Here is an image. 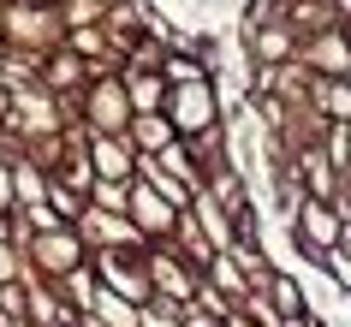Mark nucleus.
<instances>
[{"label":"nucleus","instance_id":"nucleus-2","mask_svg":"<svg viewBox=\"0 0 351 327\" xmlns=\"http://www.w3.org/2000/svg\"><path fill=\"white\" fill-rule=\"evenodd\" d=\"M167 119H173L179 137H203V131H215L226 119V101H221V90H215V77L173 84V90H167Z\"/></svg>","mask_w":351,"mask_h":327},{"label":"nucleus","instance_id":"nucleus-10","mask_svg":"<svg viewBox=\"0 0 351 327\" xmlns=\"http://www.w3.org/2000/svg\"><path fill=\"white\" fill-rule=\"evenodd\" d=\"M191 215H197V226L208 232V244H215V250H239V226H232V215H226L208 191H197V197H191Z\"/></svg>","mask_w":351,"mask_h":327},{"label":"nucleus","instance_id":"nucleus-12","mask_svg":"<svg viewBox=\"0 0 351 327\" xmlns=\"http://www.w3.org/2000/svg\"><path fill=\"white\" fill-rule=\"evenodd\" d=\"M310 108L328 119V125H351V84L346 77H315L310 84Z\"/></svg>","mask_w":351,"mask_h":327},{"label":"nucleus","instance_id":"nucleus-8","mask_svg":"<svg viewBox=\"0 0 351 327\" xmlns=\"http://www.w3.org/2000/svg\"><path fill=\"white\" fill-rule=\"evenodd\" d=\"M298 60H304V66H310L315 77H346V72H351V42H346V24H333V30H322V36H304Z\"/></svg>","mask_w":351,"mask_h":327},{"label":"nucleus","instance_id":"nucleus-14","mask_svg":"<svg viewBox=\"0 0 351 327\" xmlns=\"http://www.w3.org/2000/svg\"><path fill=\"white\" fill-rule=\"evenodd\" d=\"M125 137L137 143V155H161V149L179 143V131H173V119H167V113H137Z\"/></svg>","mask_w":351,"mask_h":327},{"label":"nucleus","instance_id":"nucleus-18","mask_svg":"<svg viewBox=\"0 0 351 327\" xmlns=\"http://www.w3.org/2000/svg\"><path fill=\"white\" fill-rule=\"evenodd\" d=\"M0 208H6V215L19 208V191H12V155H0Z\"/></svg>","mask_w":351,"mask_h":327},{"label":"nucleus","instance_id":"nucleus-21","mask_svg":"<svg viewBox=\"0 0 351 327\" xmlns=\"http://www.w3.org/2000/svg\"><path fill=\"white\" fill-rule=\"evenodd\" d=\"M346 184H351V161H346Z\"/></svg>","mask_w":351,"mask_h":327},{"label":"nucleus","instance_id":"nucleus-6","mask_svg":"<svg viewBox=\"0 0 351 327\" xmlns=\"http://www.w3.org/2000/svg\"><path fill=\"white\" fill-rule=\"evenodd\" d=\"M179 215H185V208H173V202H167L149 179H131L125 220L137 226V238H143V244H167V238H173V226H179Z\"/></svg>","mask_w":351,"mask_h":327},{"label":"nucleus","instance_id":"nucleus-20","mask_svg":"<svg viewBox=\"0 0 351 327\" xmlns=\"http://www.w3.org/2000/svg\"><path fill=\"white\" fill-rule=\"evenodd\" d=\"M0 244H12V215L0 208Z\"/></svg>","mask_w":351,"mask_h":327},{"label":"nucleus","instance_id":"nucleus-19","mask_svg":"<svg viewBox=\"0 0 351 327\" xmlns=\"http://www.w3.org/2000/svg\"><path fill=\"white\" fill-rule=\"evenodd\" d=\"M185 327H226L221 315H208L203 304H185Z\"/></svg>","mask_w":351,"mask_h":327},{"label":"nucleus","instance_id":"nucleus-16","mask_svg":"<svg viewBox=\"0 0 351 327\" xmlns=\"http://www.w3.org/2000/svg\"><path fill=\"white\" fill-rule=\"evenodd\" d=\"M203 280H208L215 291H226V298H232V309H239L244 298H250V280L239 274V262H232V250H221V256H215V262L203 268Z\"/></svg>","mask_w":351,"mask_h":327},{"label":"nucleus","instance_id":"nucleus-13","mask_svg":"<svg viewBox=\"0 0 351 327\" xmlns=\"http://www.w3.org/2000/svg\"><path fill=\"white\" fill-rule=\"evenodd\" d=\"M119 77H125V95H131L137 113H167V90H173V84H167L161 72H125V66H119Z\"/></svg>","mask_w":351,"mask_h":327},{"label":"nucleus","instance_id":"nucleus-5","mask_svg":"<svg viewBox=\"0 0 351 327\" xmlns=\"http://www.w3.org/2000/svg\"><path fill=\"white\" fill-rule=\"evenodd\" d=\"M143 250H149V244H143ZM143 250H95V256H90V268H95V280H101L108 291L131 298V304H149V298H155V286H149Z\"/></svg>","mask_w":351,"mask_h":327},{"label":"nucleus","instance_id":"nucleus-17","mask_svg":"<svg viewBox=\"0 0 351 327\" xmlns=\"http://www.w3.org/2000/svg\"><path fill=\"white\" fill-rule=\"evenodd\" d=\"M12 280H30V256L19 244H0V286H12Z\"/></svg>","mask_w":351,"mask_h":327},{"label":"nucleus","instance_id":"nucleus-9","mask_svg":"<svg viewBox=\"0 0 351 327\" xmlns=\"http://www.w3.org/2000/svg\"><path fill=\"white\" fill-rule=\"evenodd\" d=\"M90 161H95V179H137V143L131 137H95L90 131Z\"/></svg>","mask_w":351,"mask_h":327},{"label":"nucleus","instance_id":"nucleus-3","mask_svg":"<svg viewBox=\"0 0 351 327\" xmlns=\"http://www.w3.org/2000/svg\"><path fill=\"white\" fill-rule=\"evenodd\" d=\"M30 268L42 274V280H66V274L90 268V244H84V232L77 226H54V232H36V244H30Z\"/></svg>","mask_w":351,"mask_h":327},{"label":"nucleus","instance_id":"nucleus-1","mask_svg":"<svg viewBox=\"0 0 351 327\" xmlns=\"http://www.w3.org/2000/svg\"><path fill=\"white\" fill-rule=\"evenodd\" d=\"M131 119H137V108H131V95H125V77H119V66H101V72H90L84 95H77V125L95 131V137H125Z\"/></svg>","mask_w":351,"mask_h":327},{"label":"nucleus","instance_id":"nucleus-15","mask_svg":"<svg viewBox=\"0 0 351 327\" xmlns=\"http://www.w3.org/2000/svg\"><path fill=\"white\" fill-rule=\"evenodd\" d=\"M268 298H274L280 315H315V309H310V286H304L298 274H286V268H274V280H268Z\"/></svg>","mask_w":351,"mask_h":327},{"label":"nucleus","instance_id":"nucleus-11","mask_svg":"<svg viewBox=\"0 0 351 327\" xmlns=\"http://www.w3.org/2000/svg\"><path fill=\"white\" fill-rule=\"evenodd\" d=\"M167 244H173V250H179V256H185V262H191V268H197V274H203L208 262L221 256V250H215V244H208V232H203V226H197V215H191V208H185V215H179V226H173V238H167Z\"/></svg>","mask_w":351,"mask_h":327},{"label":"nucleus","instance_id":"nucleus-7","mask_svg":"<svg viewBox=\"0 0 351 327\" xmlns=\"http://www.w3.org/2000/svg\"><path fill=\"white\" fill-rule=\"evenodd\" d=\"M143 268H149L155 298H173V304H191V298H197V286H203V274L191 268L173 244H149V250H143Z\"/></svg>","mask_w":351,"mask_h":327},{"label":"nucleus","instance_id":"nucleus-4","mask_svg":"<svg viewBox=\"0 0 351 327\" xmlns=\"http://www.w3.org/2000/svg\"><path fill=\"white\" fill-rule=\"evenodd\" d=\"M339 226H346V208H339V202L304 197V202H298V215H292V250L304 256V262L322 256V250H333V244H339Z\"/></svg>","mask_w":351,"mask_h":327}]
</instances>
